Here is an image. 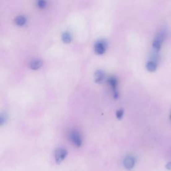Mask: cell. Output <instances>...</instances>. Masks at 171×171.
Masks as SVG:
<instances>
[{
	"instance_id": "obj_14",
	"label": "cell",
	"mask_w": 171,
	"mask_h": 171,
	"mask_svg": "<svg viewBox=\"0 0 171 171\" xmlns=\"http://www.w3.org/2000/svg\"><path fill=\"white\" fill-rule=\"evenodd\" d=\"M6 121V117L5 116V114H2L1 118H0V122H1V125H3V124Z\"/></svg>"
},
{
	"instance_id": "obj_9",
	"label": "cell",
	"mask_w": 171,
	"mask_h": 171,
	"mask_svg": "<svg viewBox=\"0 0 171 171\" xmlns=\"http://www.w3.org/2000/svg\"><path fill=\"white\" fill-rule=\"evenodd\" d=\"M15 23L17 25H18V26H24L25 23H26V19H25L24 16H18L15 18Z\"/></svg>"
},
{
	"instance_id": "obj_7",
	"label": "cell",
	"mask_w": 171,
	"mask_h": 171,
	"mask_svg": "<svg viewBox=\"0 0 171 171\" xmlns=\"http://www.w3.org/2000/svg\"><path fill=\"white\" fill-rule=\"evenodd\" d=\"M105 78V73L104 71L102 70H97L95 73L94 75V80H95V82L100 84L103 82Z\"/></svg>"
},
{
	"instance_id": "obj_16",
	"label": "cell",
	"mask_w": 171,
	"mask_h": 171,
	"mask_svg": "<svg viewBox=\"0 0 171 171\" xmlns=\"http://www.w3.org/2000/svg\"><path fill=\"white\" fill-rule=\"evenodd\" d=\"M170 120H171V115H170Z\"/></svg>"
},
{
	"instance_id": "obj_11",
	"label": "cell",
	"mask_w": 171,
	"mask_h": 171,
	"mask_svg": "<svg viewBox=\"0 0 171 171\" xmlns=\"http://www.w3.org/2000/svg\"><path fill=\"white\" fill-rule=\"evenodd\" d=\"M62 39L64 43H66V44H69V43H70L72 42V36L70 33L64 32L62 34Z\"/></svg>"
},
{
	"instance_id": "obj_10",
	"label": "cell",
	"mask_w": 171,
	"mask_h": 171,
	"mask_svg": "<svg viewBox=\"0 0 171 171\" xmlns=\"http://www.w3.org/2000/svg\"><path fill=\"white\" fill-rule=\"evenodd\" d=\"M146 68L148 71L151 72H155L156 70V68H157V66H156V64L155 62H148L147 65H146Z\"/></svg>"
},
{
	"instance_id": "obj_6",
	"label": "cell",
	"mask_w": 171,
	"mask_h": 171,
	"mask_svg": "<svg viewBox=\"0 0 171 171\" xmlns=\"http://www.w3.org/2000/svg\"><path fill=\"white\" fill-rule=\"evenodd\" d=\"M95 52L98 55H102L105 53L106 50V44L103 42H98L95 44L94 47Z\"/></svg>"
},
{
	"instance_id": "obj_2",
	"label": "cell",
	"mask_w": 171,
	"mask_h": 171,
	"mask_svg": "<svg viewBox=\"0 0 171 171\" xmlns=\"http://www.w3.org/2000/svg\"><path fill=\"white\" fill-rule=\"evenodd\" d=\"M166 37V33L164 32H160L157 36L155 37V39L152 42V47L155 50L159 51L162 43H163Z\"/></svg>"
},
{
	"instance_id": "obj_3",
	"label": "cell",
	"mask_w": 171,
	"mask_h": 171,
	"mask_svg": "<svg viewBox=\"0 0 171 171\" xmlns=\"http://www.w3.org/2000/svg\"><path fill=\"white\" fill-rule=\"evenodd\" d=\"M68 152L64 148H58L55 152V160L58 164H59L67 156Z\"/></svg>"
},
{
	"instance_id": "obj_1",
	"label": "cell",
	"mask_w": 171,
	"mask_h": 171,
	"mask_svg": "<svg viewBox=\"0 0 171 171\" xmlns=\"http://www.w3.org/2000/svg\"><path fill=\"white\" fill-rule=\"evenodd\" d=\"M69 138L71 142L76 147H80L82 144V138L78 132L76 130L71 131L69 134Z\"/></svg>"
},
{
	"instance_id": "obj_5",
	"label": "cell",
	"mask_w": 171,
	"mask_h": 171,
	"mask_svg": "<svg viewBox=\"0 0 171 171\" xmlns=\"http://www.w3.org/2000/svg\"><path fill=\"white\" fill-rule=\"evenodd\" d=\"M136 163V160L134 156L131 155L127 156L125 160H124V165H125V168L128 170H131L134 167V165Z\"/></svg>"
},
{
	"instance_id": "obj_4",
	"label": "cell",
	"mask_w": 171,
	"mask_h": 171,
	"mask_svg": "<svg viewBox=\"0 0 171 171\" xmlns=\"http://www.w3.org/2000/svg\"><path fill=\"white\" fill-rule=\"evenodd\" d=\"M108 83L110 86L111 88L112 89L113 94H114V97L115 98H118V92L117 91V85H118V81L117 79L115 78V77H110V78L108 80Z\"/></svg>"
},
{
	"instance_id": "obj_15",
	"label": "cell",
	"mask_w": 171,
	"mask_h": 171,
	"mask_svg": "<svg viewBox=\"0 0 171 171\" xmlns=\"http://www.w3.org/2000/svg\"><path fill=\"white\" fill-rule=\"evenodd\" d=\"M166 169L167 170H171V162H168V163L166 164Z\"/></svg>"
},
{
	"instance_id": "obj_8",
	"label": "cell",
	"mask_w": 171,
	"mask_h": 171,
	"mask_svg": "<svg viewBox=\"0 0 171 171\" xmlns=\"http://www.w3.org/2000/svg\"><path fill=\"white\" fill-rule=\"evenodd\" d=\"M42 66H43V62L41 60V59H35V60H33L30 63V68L33 70L40 69Z\"/></svg>"
},
{
	"instance_id": "obj_13",
	"label": "cell",
	"mask_w": 171,
	"mask_h": 171,
	"mask_svg": "<svg viewBox=\"0 0 171 171\" xmlns=\"http://www.w3.org/2000/svg\"><path fill=\"white\" fill-rule=\"evenodd\" d=\"M124 116V110L120 109L116 112V117L118 119H121Z\"/></svg>"
},
{
	"instance_id": "obj_12",
	"label": "cell",
	"mask_w": 171,
	"mask_h": 171,
	"mask_svg": "<svg viewBox=\"0 0 171 171\" xmlns=\"http://www.w3.org/2000/svg\"><path fill=\"white\" fill-rule=\"evenodd\" d=\"M47 2L46 0H37V6L40 9H44L46 7Z\"/></svg>"
}]
</instances>
